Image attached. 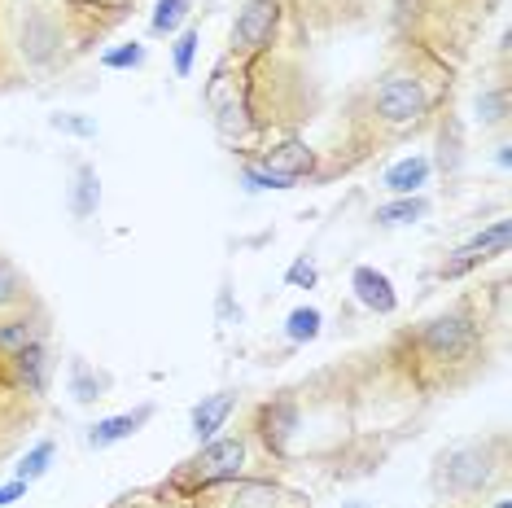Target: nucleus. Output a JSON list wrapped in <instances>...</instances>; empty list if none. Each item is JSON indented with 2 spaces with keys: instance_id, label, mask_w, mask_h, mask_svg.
I'll use <instances>...</instances> for the list:
<instances>
[{
  "instance_id": "obj_22",
  "label": "nucleus",
  "mask_w": 512,
  "mask_h": 508,
  "mask_svg": "<svg viewBox=\"0 0 512 508\" xmlns=\"http://www.w3.org/2000/svg\"><path fill=\"white\" fill-rule=\"evenodd\" d=\"M189 5L193 0H158L154 18H149V31H154V36H171V31L189 18Z\"/></svg>"
},
{
  "instance_id": "obj_26",
  "label": "nucleus",
  "mask_w": 512,
  "mask_h": 508,
  "mask_svg": "<svg viewBox=\"0 0 512 508\" xmlns=\"http://www.w3.org/2000/svg\"><path fill=\"white\" fill-rule=\"evenodd\" d=\"M197 44H202V31L193 27H184L180 31V40H176V75H189L193 71V53H197Z\"/></svg>"
},
{
  "instance_id": "obj_7",
  "label": "nucleus",
  "mask_w": 512,
  "mask_h": 508,
  "mask_svg": "<svg viewBox=\"0 0 512 508\" xmlns=\"http://www.w3.org/2000/svg\"><path fill=\"white\" fill-rule=\"evenodd\" d=\"M495 254H508V219H495V224L486 228V233H477L473 241H464V246L438 268V276H442V281H456V276L473 272L477 263L495 259Z\"/></svg>"
},
{
  "instance_id": "obj_21",
  "label": "nucleus",
  "mask_w": 512,
  "mask_h": 508,
  "mask_svg": "<svg viewBox=\"0 0 512 508\" xmlns=\"http://www.w3.org/2000/svg\"><path fill=\"white\" fill-rule=\"evenodd\" d=\"M320 325H324V316L316 307H294L289 311V320H285V338L289 342H316Z\"/></svg>"
},
{
  "instance_id": "obj_12",
  "label": "nucleus",
  "mask_w": 512,
  "mask_h": 508,
  "mask_svg": "<svg viewBox=\"0 0 512 508\" xmlns=\"http://www.w3.org/2000/svg\"><path fill=\"white\" fill-rule=\"evenodd\" d=\"M154 417V403H141L136 412H119V417H106V421H97L88 430V447H97V452H106V447L114 443H123V438H132L141 425Z\"/></svg>"
},
{
  "instance_id": "obj_10",
  "label": "nucleus",
  "mask_w": 512,
  "mask_h": 508,
  "mask_svg": "<svg viewBox=\"0 0 512 508\" xmlns=\"http://www.w3.org/2000/svg\"><path fill=\"white\" fill-rule=\"evenodd\" d=\"M351 290H355L359 303H364L368 311H377V316H390V311L399 307V294H394L390 276L368 268V263H359V268L351 272Z\"/></svg>"
},
{
  "instance_id": "obj_27",
  "label": "nucleus",
  "mask_w": 512,
  "mask_h": 508,
  "mask_svg": "<svg viewBox=\"0 0 512 508\" xmlns=\"http://www.w3.org/2000/svg\"><path fill=\"white\" fill-rule=\"evenodd\" d=\"M316 276H320V272H316V263H311L307 254H302V259H294V268L285 272V281L294 285V290H311V285H316Z\"/></svg>"
},
{
  "instance_id": "obj_25",
  "label": "nucleus",
  "mask_w": 512,
  "mask_h": 508,
  "mask_svg": "<svg viewBox=\"0 0 512 508\" xmlns=\"http://www.w3.org/2000/svg\"><path fill=\"white\" fill-rule=\"evenodd\" d=\"M106 71H127V66H145V44H119V49L101 53Z\"/></svg>"
},
{
  "instance_id": "obj_9",
  "label": "nucleus",
  "mask_w": 512,
  "mask_h": 508,
  "mask_svg": "<svg viewBox=\"0 0 512 508\" xmlns=\"http://www.w3.org/2000/svg\"><path fill=\"white\" fill-rule=\"evenodd\" d=\"M49 338V316H44L40 307H22L14 316H0V360H9V355L27 351V346H36Z\"/></svg>"
},
{
  "instance_id": "obj_23",
  "label": "nucleus",
  "mask_w": 512,
  "mask_h": 508,
  "mask_svg": "<svg viewBox=\"0 0 512 508\" xmlns=\"http://www.w3.org/2000/svg\"><path fill=\"white\" fill-rule=\"evenodd\" d=\"M241 184H246L250 193H263V189H294L298 180L276 176V171H267V167H259V163H250V167H241Z\"/></svg>"
},
{
  "instance_id": "obj_24",
  "label": "nucleus",
  "mask_w": 512,
  "mask_h": 508,
  "mask_svg": "<svg viewBox=\"0 0 512 508\" xmlns=\"http://www.w3.org/2000/svg\"><path fill=\"white\" fill-rule=\"evenodd\" d=\"M477 119L482 123H504L508 119V88L482 92V97H477Z\"/></svg>"
},
{
  "instance_id": "obj_13",
  "label": "nucleus",
  "mask_w": 512,
  "mask_h": 508,
  "mask_svg": "<svg viewBox=\"0 0 512 508\" xmlns=\"http://www.w3.org/2000/svg\"><path fill=\"white\" fill-rule=\"evenodd\" d=\"M259 167L276 171V176H289V180H302V176H311V171H316V154H311L307 145L289 141V145L267 149V154L259 158Z\"/></svg>"
},
{
  "instance_id": "obj_28",
  "label": "nucleus",
  "mask_w": 512,
  "mask_h": 508,
  "mask_svg": "<svg viewBox=\"0 0 512 508\" xmlns=\"http://www.w3.org/2000/svg\"><path fill=\"white\" fill-rule=\"evenodd\" d=\"M53 127L57 132H71V136H97V123L79 119V114H53Z\"/></svg>"
},
{
  "instance_id": "obj_11",
  "label": "nucleus",
  "mask_w": 512,
  "mask_h": 508,
  "mask_svg": "<svg viewBox=\"0 0 512 508\" xmlns=\"http://www.w3.org/2000/svg\"><path fill=\"white\" fill-rule=\"evenodd\" d=\"M232 408H237V390H219V395H211V399H202V403H197V408H193V417H189L197 443H211V438H215V434L228 425Z\"/></svg>"
},
{
  "instance_id": "obj_4",
  "label": "nucleus",
  "mask_w": 512,
  "mask_h": 508,
  "mask_svg": "<svg viewBox=\"0 0 512 508\" xmlns=\"http://www.w3.org/2000/svg\"><path fill=\"white\" fill-rule=\"evenodd\" d=\"M250 443L246 438H211L193 460H184L176 473V487H211V482H232L246 473Z\"/></svg>"
},
{
  "instance_id": "obj_29",
  "label": "nucleus",
  "mask_w": 512,
  "mask_h": 508,
  "mask_svg": "<svg viewBox=\"0 0 512 508\" xmlns=\"http://www.w3.org/2000/svg\"><path fill=\"white\" fill-rule=\"evenodd\" d=\"M22 495H27V482L14 478V482H9V487H0V508H9L14 500H22Z\"/></svg>"
},
{
  "instance_id": "obj_18",
  "label": "nucleus",
  "mask_w": 512,
  "mask_h": 508,
  "mask_svg": "<svg viewBox=\"0 0 512 508\" xmlns=\"http://www.w3.org/2000/svg\"><path fill=\"white\" fill-rule=\"evenodd\" d=\"M110 390V373H97L88 360H71V395L75 403H97Z\"/></svg>"
},
{
  "instance_id": "obj_19",
  "label": "nucleus",
  "mask_w": 512,
  "mask_h": 508,
  "mask_svg": "<svg viewBox=\"0 0 512 508\" xmlns=\"http://www.w3.org/2000/svg\"><path fill=\"white\" fill-rule=\"evenodd\" d=\"M429 215V202L425 198H394L386 206H377V224L386 228H399V224H416V219Z\"/></svg>"
},
{
  "instance_id": "obj_14",
  "label": "nucleus",
  "mask_w": 512,
  "mask_h": 508,
  "mask_svg": "<svg viewBox=\"0 0 512 508\" xmlns=\"http://www.w3.org/2000/svg\"><path fill=\"white\" fill-rule=\"evenodd\" d=\"M211 500L219 508H281L285 504L276 487H263V482H237V478L228 482V491L211 495Z\"/></svg>"
},
{
  "instance_id": "obj_2",
  "label": "nucleus",
  "mask_w": 512,
  "mask_h": 508,
  "mask_svg": "<svg viewBox=\"0 0 512 508\" xmlns=\"http://www.w3.org/2000/svg\"><path fill=\"white\" fill-rule=\"evenodd\" d=\"M429 114L425 79L412 71H390L372 88V119L381 127H416Z\"/></svg>"
},
{
  "instance_id": "obj_8",
  "label": "nucleus",
  "mask_w": 512,
  "mask_h": 508,
  "mask_svg": "<svg viewBox=\"0 0 512 508\" xmlns=\"http://www.w3.org/2000/svg\"><path fill=\"white\" fill-rule=\"evenodd\" d=\"M0 364H5V377L14 381L18 390H27V395H44V390H49L53 355H49V346L44 342L27 346V351H18V355H9V360H0Z\"/></svg>"
},
{
  "instance_id": "obj_17",
  "label": "nucleus",
  "mask_w": 512,
  "mask_h": 508,
  "mask_svg": "<svg viewBox=\"0 0 512 508\" xmlns=\"http://www.w3.org/2000/svg\"><path fill=\"white\" fill-rule=\"evenodd\" d=\"M101 206V180H97V167L79 163L75 167V184H71V215L75 219H92Z\"/></svg>"
},
{
  "instance_id": "obj_5",
  "label": "nucleus",
  "mask_w": 512,
  "mask_h": 508,
  "mask_svg": "<svg viewBox=\"0 0 512 508\" xmlns=\"http://www.w3.org/2000/svg\"><path fill=\"white\" fill-rule=\"evenodd\" d=\"M281 27V0H246L232 22V53H263Z\"/></svg>"
},
{
  "instance_id": "obj_15",
  "label": "nucleus",
  "mask_w": 512,
  "mask_h": 508,
  "mask_svg": "<svg viewBox=\"0 0 512 508\" xmlns=\"http://www.w3.org/2000/svg\"><path fill=\"white\" fill-rule=\"evenodd\" d=\"M429 171H434V163L416 154V158H403V163H394L381 184H386L394 198H416V193H421L425 184H429Z\"/></svg>"
},
{
  "instance_id": "obj_1",
  "label": "nucleus",
  "mask_w": 512,
  "mask_h": 508,
  "mask_svg": "<svg viewBox=\"0 0 512 508\" xmlns=\"http://www.w3.org/2000/svg\"><path fill=\"white\" fill-rule=\"evenodd\" d=\"M495 443H456L434 460V491L438 495H477L499 473L504 460L491 456Z\"/></svg>"
},
{
  "instance_id": "obj_3",
  "label": "nucleus",
  "mask_w": 512,
  "mask_h": 508,
  "mask_svg": "<svg viewBox=\"0 0 512 508\" xmlns=\"http://www.w3.org/2000/svg\"><path fill=\"white\" fill-rule=\"evenodd\" d=\"M416 346H421L429 364H460L477 346V320L469 316V307H451L442 316L425 320L421 333H416Z\"/></svg>"
},
{
  "instance_id": "obj_30",
  "label": "nucleus",
  "mask_w": 512,
  "mask_h": 508,
  "mask_svg": "<svg viewBox=\"0 0 512 508\" xmlns=\"http://www.w3.org/2000/svg\"><path fill=\"white\" fill-rule=\"evenodd\" d=\"M346 508H368V504H346Z\"/></svg>"
},
{
  "instance_id": "obj_20",
  "label": "nucleus",
  "mask_w": 512,
  "mask_h": 508,
  "mask_svg": "<svg viewBox=\"0 0 512 508\" xmlns=\"http://www.w3.org/2000/svg\"><path fill=\"white\" fill-rule=\"evenodd\" d=\"M53 460H57V443H53V438H44V443H36L27 456H22V465L14 469V478H22L31 487V482H40L44 473L53 469Z\"/></svg>"
},
{
  "instance_id": "obj_6",
  "label": "nucleus",
  "mask_w": 512,
  "mask_h": 508,
  "mask_svg": "<svg viewBox=\"0 0 512 508\" xmlns=\"http://www.w3.org/2000/svg\"><path fill=\"white\" fill-rule=\"evenodd\" d=\"M18 53L27 57V66H49L62 53V22L49 9H27L18 18Z\"/></svg>"
},
{
  "instance_id": "obj_16",
  "label": "nucleus",
  "mask_w": 512,
  "mask_h": 508,
  "mask_svg": "<svg viewBox=\"0 0 512 508\" xmlns=\"http://www.w3.org/2000/svg\"><path fill=\"white\" fill-rule=\"evenodd\" d=\"M22 307H36V298H31V281L18 272L14 259H5L0 254V316H14Z\"/></svg>"
}]
</instances>
